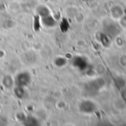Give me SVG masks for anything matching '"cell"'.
I'll return each mask as SVG.
<instances>
[{
	"label": "cell",
	"instance_id": "8",
	"mask_svg": "<svg viewBox=\"0 0 126 126\" xmlns=\"http://www.w3.org/2000/svg\"><path fill=\"white\" fill-rule=\"evenodd\" d=\"M17 119H18L19 121L24 123V121L25 119H26V116H25L23 113H19V114H17Z\"/></svg>",
	"mask_w": 126,
	"mask_h": 126
},
{
	"label": "cell",
	"instance_id": "9",
	"mask_svg": "<svg viewBox=\"0 0 126 126\" xmlns=\"http://www.w3.org/2000/svg\"><path fill=\"white\" fill-rule=\"evenodd\" d=\"M4 56V52L1 50H0V58Z\"/></svg>",
	"mask_w": 126,
	"mask_h": 126
},
{
	"label": "cell",
	"instance_id": "2",
	"mask_svg": "<svg viewBox=\"0 0 126 126\" xmlns=\"http://www.w3.org/2000/svg\"><path fill=\"white\" fill-rule=\"evenodd\" d=\"M1 83H2V85L5 88V89H10L11 88H13V84H14V80L12 78L11 75H6L4 76V78H2V80H1Z\"/></svg>",
	"mask_w": 126,
	"mask_h": 126
},
{
	"label": "cell",
	"instance_id": "7",
	"mask_svg": "<svg viewBox=\"0 0 126 126\" xmlns=\"http://www.w3.org/2000/svg\"><path fill=\"white\" fill-rule=\"evenodd\" d=\"M64 63H65L64 60L62 58H58L55 60V64L57 66H61L64 65Z\"/></svg>",
	"mask_w": 126,
	"mask_h": 126
},
{
	"label": "cell",
	"instance_id": "3",
	"mask_svg": "<svg viewBox=\"0 0 126 126\" xmlns=\"http://www.w3.org/2000/svg\"><path fill=\"white\" fill-rule=\"evenodd\" d=\"M41 22L42 23L43 25H44L47 27H52L56 24L55 19L50 15L47 16L46 17L41 18Z\"/></svg>",
	"mask_w": 126,
	"mask_h": 126
},
{
	"label": "cell",
	"instance_id": "4",
	"mask_svg": "<svg viewBox=\"0 0 126 126\" xmlns=\"http://www.w3.org/2000/svg\"><path fill=\"white\" fill-rule=\"evenodd\" d=\"M36 12L38 13V16L40 18L46 17V16L50 15V11H49V8L47 7H46L45 5H39L36 8Z\"/></svg>",
	"mask_w": 126,
	"mask_h": 126
},
{
	"label": "cell",
	"instance_id": "1",
	"mask_svg": "<svg viewBox=\"0 0 126 126\" xmlns=\"http://www.w3.org/2000/svg\"><path fill=\"white\" fill-rule=\"evenodd\" d=\"M31 82L30 74L27 72H22L18 73L15 78V83L18 86L25 87Z\"/></svg>",
	"mask_w": 126,
	"mask_h": 126
},
{
	"label": "cell",
	"instance_id": "5",
	"mask_svg": "<svg viewBox=\"0 0 126 126\" xmlns=\"http://www.w3.org/2000/svg\"><path fill=\"white\" fill-rule=\"evenodd\" d=\"M14 94L16 95V97L18 99H23L26 94V92L24 90V87L22 86H16V88L13 90Z\"/></svg>",
	"mask_w": 126,
	"mask_h": 126
},
{
	"label": "cell",
	"instance_id": "6",
	"mask_svg": "<svg viewBox=\"0 0 126 126\" xmlns=\"http://www.w3.org/2000/svg\"><path fill=\"white\" fill-rule=\"evenodd\" d=\"M23 123H24L27 126H37L38 125V121L35 117L30 116V117H26V119Z\"/></svg>",
	"mask_w": 126,
	"mask_h": 126
}]
</instances>
